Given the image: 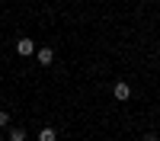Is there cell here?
Instances as JSON below:
<instances>
[{"instance_id":"6da1fadb","label":"cell","mask_w":160,"mask_h":141,"mask_svg":"<svg viewBox=\"0 0 160 141\" xmlns=\"http://www.w3.org/2000/svg\"><path fill=\"white\" fill-rule=\"evenodd\" d=\"M112 96H115L118 103H125V99H131V83H125V80H118V83L112 87Z\"/></svg>"},{"instance_id":"7a4b0ae2","label":"cell","mask_w":160,"mask_h":141,"mask_svg":"<svg viewBox=\"0 0 160 141\" xmlns=\"http://www.w3.org/2000/svg\"><path fill=\"white\" fill-rule=\"evenodd\" d=\"M35 61H38V64H42V68H48V64H51V61H55V51H51L48 45H45V48H38V51H35Z\"/></svg>"},{"instance_id":"3957f363","label":"cell","mask_w":160,"mask_h":141,"mask_svg":"<svg viewBox=\"0 0 160 141\" xmlns=\"http://www.w3.org/2000/svg\"><path fill=\"white\" fill-rule=\"evenodd\" d=\"M16 51L22 58H29V55H35V45H32V38H19L16 42Z\"/></svg>"},{"instance_id":"277c9868","label":"cell","mask_w":160,"mask_h":141,"mask_svg":"<svg viewBox=\"0 0 160 141\" xmlns=\"http://www.w3.org/2000/svg\"><path fill=\"white\" fill-rule=\"evenodd\" d=\"M35 138H38V141H58V132H55V128H48V125H45L42 132L35 135Z\"/></svg>"},{"instance_id":"5b68a950","label":"cell","mask_w":160,"mask_h":141,"mask_svg":"<svg viewBox=\"0 0 160 141\" xmlns=\"http://www.w3.org/2000/svg\"><path fill=\"white\" fill-rule=\"evenodd\" d=\"M7 138H10V141H26L29 135H26V128L19 125V128H10V132H7Z\"/></svg>"},{"instance_id":"8992f818","label":"cell","mask_w":160,"mask_h":141,"mask_svg":"<svg viewBox=\"0 0 160 141\" xmlns=\"http://www.w3.org/2000/svg\"><path fill=\"white\" fill-rule=\"evenodd\" d=\"M7 125H10V112L0 109V128H7Z\"/></svg>"},{"instance_id":"52a82bcc","label":"cell","mask_w":160,"mask_h":141,"mask_svg":"<svg viewBox=\"0 0 160 141\" xmlns=\"http://www.w3.org/2000/svg\"><path fill=\"white\" fill-rule=\"evenodd\" d=\"M144 141H160V138L157 135H144Z\"/></svg>"},{"instance_id":"ba28073f","label":"cell","mask_w":160,"mask_h":141,"mask_svg":"<svg viewBox=\"0 0 160 141\" xmlns=\"http://www.w3.org/2000/svg\"><path fill=\"white\" fill-rule=\"evenodd\" d=\"M157 58H160V48H157Z\"/></svg>"},{"instance_id":"9c48e42d","label":"cell","mask_w":160,"mask_h":141,"mask_svg":"<svg viewBox=\"0 0 160 141\" xmlns=\"http://www.w3.org/2000/svg\"><path fill=\"white\" fill-rule=\"evenodd\" d=\"M0 141H3V135H0Z\"/></svg>"}]
</instances>
